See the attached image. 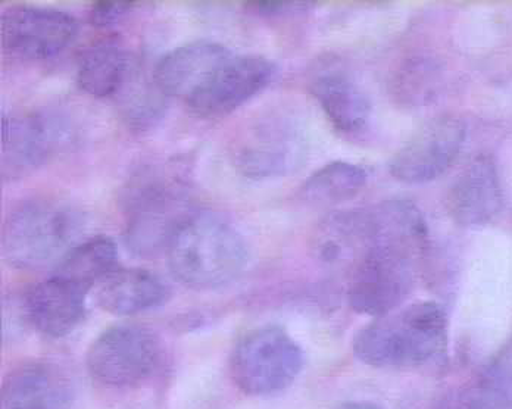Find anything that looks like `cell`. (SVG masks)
I'll use <instances>...</instances> for the list:
<instances>
[{"label": "cell", "mask_w": 512, "mask_h": 409, "mask_svg": "<svg viewBox=\"0 0 512 409\" xmlns=\"http://www.w3.org/2000/svg\"><path fill=\"white\" fill-rule=\"evenodd\" d=\"M368 214L370 236L352 274L348 301L358 314L379 318L411 295L427 226L420 209L408 201H387Z\"/></svg>", "instance_id": "1"}, {"label": "cell", "mask_w": 512, "mask_h": 409, "mask_svg": "<svg viewBox=\"0 0 512 409\" xmlns=\"http://www.w3.org/2000/svg\"><path fill=\"white\" fill-rule=\"evenodd\" d=\"M168 267L184 286L215 290L229 286L248 264V246L223 215L192 211L167 249Z\"/></svg>", "instance_id": "2"}, {"label": "cell", "mask_w": 512, "mask_h": 409, "mask_svg": "<svg viewBox=\"0 0 512 409\" xmlns=\"http://www.w3.org/2000/svg\"><path fill=\"white\" fill-rule=\"evenodd\" d=\"M448 345V318L435 302H417L376 318L359 330L354 354L376 368H417L442 357Z\"/></svg>", "instance_id": "3"}, {"label": "cell", "mask_w": 512, "mask_h": 409, "mask_svg": "<svg viewBox=\"0 0 512 409\" xmlns=\"http://www.w3.org/2000/svg\"><path fill=\"white\" fill-rule=\"evenodd\" d=\"M123 204L126 245L140 258L167 251L174 233L192 212L183 184L159 171H148L128 184Z\"/></svg>", "instance_id": "4"}, {"label": "cell", "mask_w": 512, "mask_h": 409, "mask_svg": "<svg viewBox=\"0 0 512 409\" xmlns=\"http://www.w3.org/2000/svg\"><path fill=\"white\" fill-rule=\"evenodd\" d=\"M81 227L80 214L68 205L49 199L24 202L3 227V255L17 268L46 267L73 249Z\"/></svg>", "instance_id": "5"}, {"label": "cell", "mask_w": 512, "mask_h": 409, "mask_svg": "<svg viewBox=\"0 0 512 409\" xmlns=\"http://www.w3.org/2000/svg\"><path fill=\"white\" fill-rule=\"evenodd\" d=\"M230 365L243 393L270 396L295 382L304 367V352L280 327H261L240 339Z\"/></svg>", "instance_id": "6"}, {"label": "cell", "mask_w": 512, "mask_h": 409, "mask_svg": "<svg viewBox=\"0 0 512 409\" xmlns=\"http://www.w3.org/2000/svg\"><path fill=\"white\" fill-rule=\"evenodd\" d=\"M162 354L161 340L151 329L123 324L105 330L92 343L87 370L105 386H137L158 370Z\"/></svg>", "instance_id": "7"}, {"label": "cell", "mask_w": 512, "mask_h": 409, "mask_svg": "<svg viewBox=\"0 0 512 409\" xmlns=\"http://www.w3.org/2000/svg\"><path fill=\"white\" fill-rule=\"evenodd\" d=\"M467 128L460 118L442 115L424 124L396 152L389 171L405 184H424L449 170L460 155Z\"/></svg>", "instance_id": "8"}, {"label": "cell", "mask_w": 512, "mask_h": 409, "mask_svg": "<svg viewBox=\"0 0 512 409\" xmlns=\"http://www.w3.org/2000/svg\"><path fill=\"white\" fill-rule=\"evenodd\" d=\"M276 73V65L267 58L233 53L186 102L187 106L199 117H224L251 101Z\"/></svg>", "instance_id": "9"}, {"label": "cell", "mask_w": 512, "mask_h": 409, "mask_svg": "<svg viewBox=\"0 0 512 409\" xmlns=\"http://www.w3.org/2000/svg\"><path fill=\"white\" fill-rule=\"evenodd\" d=\"M0 30L6 52L17 58L45 61L71 45L78 27L65 12L18 5L3 11Z\"/></svg>", "instance_id": "10"}, {"label": "cell", "mask_w": 512, "mask_h": 409, "mask_svg": "<svg viewBox=\"0 0 512 409\" xmlns=\"http://www.w3.org/2000/svg\"><path fill=\"white\" fill-rule=\"evenodd\" d=\"M304 154L301 128L284 118H270L246 134L236 151V165L249 179H274L295 171Z\"/></svg>", "instance_id": "11"}, {"label": "cell", "mask_w": 512, "mask_h": 409, "mask_svg": "<svg viewBox=\"0 0 512 409\" xmlns=\"http://www.w3.org/2000/svg\"><path fill=\"white\" fill-rule=\"evenodd\" d=\"M504 204L498 168L490 156L474 158L452 183L446 198L449 215L464 227H480L498 217Z\"/></svg>", "instance_id": "12"}, {"label": "cell", "mask_w": 512, "mask_h": 409, "mask_svg": "<svg viewBox=\"0 0 512 409\" xmlns=\"http://www.w3.org/2000/svg\"><path fill=\"white\" fill-rule=\"evenodd\" d=\"M74 389L59 365L26 362L12 370L2 387L3 409H70Z\"/></svg>", "instance_id": "13"}, {"label": "cell", "mask_w": 512, "mask_h": 409, "mask_svg": "<svg viewBox=\"0 0 512 409\" xmlns=\"http://www.w3.org/2000/svg\"><path fill=\"white\" fill-rule=\"evenodd\" d=\"M87 292L77 284L51 276L28 290L24 299L28 321L45 336H67L86 315Z\"/></svg>", "instance_id": "14"}, {"label": "cell", "mask_w": 512, "mask_h": 409, "mask_svg": "<svg viewBox=\"0 0 512 409\" xmlns=\"http://www.w3.org/2000/svg\"><path fill=\"white\" fill-rule=\"evenodd\" d=\"M233 52L220 43L195 42L180 46L156 65L154 80L164 95L189 101Z\"/></svg>", "instance_id": "15"}, {"label": "cell", "mask_w": 512, "mask_h": 409, "mask_svg": "<svg viewBox=\"0 0 512 409\" xmlns=\"http://www.w3.org/2000/svg\"><path fill=\"white\" fill-rule=\"evenodd\" d=\"M58 142V126L42 115L3 118V173L8 177L31 173L49 158Z\"/></svg>", "instance_id": "16"}, {"label": "cell", "mask_w": 512, "mask_h": 409, "mask_svg": "<svg viewBox=\"0 0 512 409\" xmlns=\"http://www.w3.org/2000/svg\"><path fill=\"white\" fill-rule=\"evenodd\" d=\"M167 299V286L140 268L117 267L96 284V304L109 314H140L161 307Z\"/></svg>", "instance_id": "17"}, {"label": "cell", "mask_w": 512, "mask_h": 409, "mask_svg": "<svg viewBox=\"0 0 512 409\" xmlns=\"http://www.w3.org/2000/svg\"><path fill=\"white\" fill-rule=\"evenodd\" d=\"M311 90L337 130L354 134L367 127L371 103L361 87L345 74H321L312 80Z\"/></svg>", "instance_id": "18"}, {"label": "cell", "mask_w": 512, "mask_h": 409, "mask_svg": "<svg viewBox=\"0 0 512 409\" xmlns=\"http://www.w3.org/2000/svg\"><path fill=\"white\" fill-rule=\"evenodd\" d=\"M131 58L114 43L92 46L78 62L77 83L95 98H109L123 89L130 77Z\"/></svg>", "instance_id": "19"}, {"label": "cell", "mask_w": 512, "mask_h": 409, "mask_svg": "<svg viewBox=\"0 0 512 409\" xmlns=\"http://www.w3.org/2000/svg\"><path fill=\"white\" fill-rule=\"evenodd\" d=\"M118 267V248L114 240L96 236L74 246L58 262L52 276L90 290Z\"/></svg>", "instance_id": "20"}, {"label": "cell", "mask_w": 512, "mask_h": 409, "mask_svg": "<svg viewBox=\"0 0 512 409\" xmlns=\"http://www.w3.org/2000/svg\"><path fill=\"white\" fill-rule=\"evenodd\" d=\"M457 409H512V357L505 352L474 376L454 398Z\"/></svg>", "instance_id": "21"}, {"label": "cell", "mask_w": 512, "mask_h": 409, "mask_svg": "<svg viewBox=\"0 0 512 409\" xmlns=\"http://www.w3.org/2000/svg\"><path fill=\"white\" fill-rule=\"evenodd\" d=\"M367 173L351 162L334 161L315 171L302 187V198L315 205H336L357 196L365 184Z\"/></svg>", "instance_id": "22"}, {"label": "cell", "mask_w": 512, "mask_h": 409, "mask_svg": "<svg viewBox=\"0 0 512 409\" xmlns=\"http://www.w3.org/2000/svg\"><path fill=\"white\" fill-rule=\"evenodd\" d=\"M134 6L133 2H96L90 8V23L99 28L111 27Z\"/></svg>", "instance_id": "23"}, {"label": "cell", "mask_w": 512, "mask_h": 409, "mask_svg": "<svg viewBox=\"0 0 512 409\" xmlns=\"http://www.w3.org/2000/svg\"><path fill=\"white\" fill-rule=\"evenodd\" d=\"M252 9L256 14L265 15V17H274V15L293 14L301 12L311 6L307 2H254L251 3Z\"/></svg>", "instance_id": "24"}, {"label": "cell", "mask_w": 512, "mask_h": 409, "mask_svg": "<svg viewBox=\"0 0 512 409\" xmlns=\"http://www.w3.org/2000/svg\"><path fill=\"white\" fill-rule=\"evenodd\" d=\"M334 409H383L373 402H345Z\"/></svg>", "instance_id": "25"}, {"label": "cell", "mask_w": 512, "mask_h": 409, "mask_svg": "<svg viewBox=\"0 0 512 409\" xmlns=\"http://www.w3.org/2000/svg\"><path fill=\"white\" fill-rule=\"evenodd\" d=\"M436 409H457L455 408L454 398H452L451 401L445 402V404H443L442 407Z\"/></svg>", "instance_id": "26"}, {"label": "cell", "mask_w": 512, "mask_h": 409, "mask_svg": "<svg viewBox=\"0 0 512 409\" xmlns=\"http://www.w3.org/2000/svg\"><path fill=\"white\" fill-rule=\"evenodd\" d=\"M508 352H510V354L512 355V349H510V351H508Z\"/></svg>", "instance_id": "27"}]
</instances>
